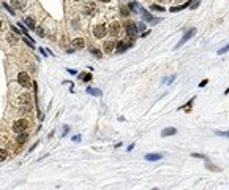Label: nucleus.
Wrapping results in <instances>:
<instances>
[{"mask_svg":"<svg viewBox=\"0 0 229 190\" xmlns=\"http://www.w3.org/2000/svg\"><path fill=\"white\" fill-rule=\"evenodd\" d=\"M89 51H90L92 54H93V56L96 57V59H101V57H103V52L100 51V49L93 48V46H89Z\"/></svg>","mask_w":229,"mask_h":190,"instance_id":"nucleus-15","label":"nucleus"},{"mask_svg":"<svg viewBox=\"0 0 229 190\" xmlns=\"http://www.w3.org/2000/svg\"><path fill=\"white\" fill-rule=\"evenodd\" d=\"M27 127H29V121H25V119H19L13 124V130L16 131V133H21V131H25Z\"/></svg>","mask_w":229,"mask_h":190,"instance_id":"nucleus-4","label":"nucleus"},{"mask_svg":"<svg viewBox=\"0 0 229 190\" xmlns=\"http://www.w3.org/2000/svg\"><path fill=\"white\" fill-rule=\"evenodd\" d=\"M0 27H2V21H0Z\"/></svg>","mask_w":229,"mask_h":190,"instance_id":"nucleus-36","label":"nucleus"},{"mask_svg":"<svg viewBox=\"0 0 229 190\" xmlns=\"http://www.w3.org/2000/svg\"><path fill=\"white\" fill-rule=\"evenodd\" d=\"M37 32H38V35H40V37H44V30H43L41 27H38V29H37Z\"/></svg>","mask_w":229,"mask_h":190,"instance_id":"nucleus-33","label":"nucleus"},{"mask_svg":"<svg viewBox=\"0 0 229 190\" xmlns=\"http://www.w3.org/2000/svg\"><path fill=\"white\" fill-rule=\"evenodd\" d=\"M73 141H81V136L77 135V136H73Z\"/></svg>","mask_w":229,"mask_h":190,"instance_id":"nucleus-34","label":"nucleus"},{"mask_svg":"<svg viewBox=\"0 0 229 190\" xmlns=\"http://www.w3.org/2000/svg\"><path fill=\"white\" fill-rule=\"evenodd\" d=\"M27 139H29V133H27V131H21V133L18 135V138H16V143L18 144H24Z\"/></svg>","mask_w":229,"mask_h":190,"instance_id":"nucleus-11","label":"nucleus"},{"mask_svg":"<svg viewBox=\"0 0 229 190\" xmlns=\"http://www.w3.org/2000/svg\"><path fill=\"white\" fill-rule=\"evenodd\" d=\"M84 11H85V14H90V16H93V14L96 13L95 3H87V5H85V8H84Z\"/></svg>","mask_w":229,"mask_h":190,"instance_id":"nucleus-10","label":"nucleus"},{"mask_svg":"<svg viewBox=\"0 0 229 190\" xmlns=\"http://www.w3.org/2000/svg\"><path fill=\"white\" fill-rule=\"evenodd\" d=\"M123 27H125V33L128 38H131V40H134L136 37H138V27L133 21H125L123 22Z\"/></svg>","mask_w":229,"mask_h":190,"instance_id":"nucleus-1","label":"nucleus"},{"mask_svg":"<svg viewBox=\"0 0 229 190\" xmlns=\"http://www.w3.org/2000/svg\"><path fill=\"white\" fill-rule=\"evenodd\" d=\"M191 157H196V158H202V160H204V158H207L205 155H202V154H196V152H195V154H191Z\"/></svg>","mask_w":229,"mask_h":190,"instance_id":"nucleus-31","label":"nucleus"},{"mask_svg":"<svg viewBox=\"0 0 229 190\" xmlns=\"http://www.w3.org/2000/svg\"><path fill=\"white\" fill-rule=\"evenodd\" d=\"M109 33L112 35V37H119V35L122 33V25H120V22H117V21H112L111 22Z\"/></svg>","mask_w":229,"mask_h":190,"instance_id":"nucleus-6","label":"nucleus"},{"mask_svg":"<svg viewBox=\"0 0 229 190\" xmlns=\"http://www.w3.org/2000/svg\"><path fill=\"white\" fill-rule=\"evenodd\" d=\"M13 6H16V8H24V3L22 2H18V0H13Z\"/></svg>","mask_w":229,"mask_h":190,"instance_id":"nucleus-25","label":"nucleus"},{"mask_svg":"<svg viewBox=\"0 0 229 190\" xmlns=\"http://www.w3.org/2000/svg\"><path fill=\"white\" fill-rule=\"evenodd\" d=\"M136 27H138V32H139V30H144V29H145V25L142 24V22H139V24H136Z\"/></svg>","mask_w":229,"mask_h":190,"instance_id":"nucleus-32","label":"nucleus"},{"mask_svg":"<svg viewBox=\"0 0 229 190\" xmlns=\"http://www.w3.org/2000/svg\"><path fill=\"white\" fill-rule=\"evenodd\" d=\"M152 190H158V189H152Z\"/></svg>","mask_w":229,"mask_h":190,"instance_id":"nucleus-37","label":"nucleus"},{"mask_svg":"<svg viewBox=\"0 0 229 190\" xmlns=\"http://www.w3.org/2000/svg\"><path fill=\"white\" fill-rule=\"evenodd\" d=\"M207 84H209V79H202V81H201V83H199V87L202 89V87H205V86H207Z\"/></svg>","mask_w":229,"mask_h":190,"instance_id":"nucleus-29","label":"nucleus"},{"mask_svg":"<svg viewBox=\"0 0 229 190\" xmlns=\"http://www.w3.org/2000/svg\"><path fill=\"white\" fill-rule=\"evenodd\" d=\"M8 41H10V44H16L18 43V38L16 37H13V35H8Z\"/></svg>","mask_w":229,"mask_h":190,"instance_id":"nucleus-23","label":"nucleus"},{"mask_svg":"<svg viewBox=\"0 0 229 190\" xmlns=\"http://www.w3.org/2000/svg\"><path fill=\"white\" fill-rule=\"evenodd\" d=\"M87 92L90 95H95V97H100L101 95V90L100 89H95V87H87Z\"/></svg>","mask_w":229,"mask_h":190,"instance_id":"nucleus-16","label":"nucleus"},{"mask_svg":"<svg viewBox=\"0 0 229 190\" xmlns=\"http://www.w3.org/2000/svg\"><path fill=\"white\" fill-rule=\"evenodd\" d=\"M79 79L85 81V83H89V81H92V75L90 73H81L79 75Z\"/></svg>","mask_w":229,"mask_h":190,"instance_id":"nucleus-17","label":"nucleus"},{"mask_svg":"<svg viewBox=\"0 0 229 190\" xmlns=\"http://www.w3.org/2000/svg\"><path fill=\"white\" fill-rule=\"evenodd\" d=\"M18 83L21 84L22 87H30V86L33 84V81L30 79V76L27 75L25 71H21V73L18 75Z\"/></svg>","mask_w":229,"mask_h":190,"instance_id":"nucleus-2","label":"nucleus"},{"mask_svg":"<svg viewBox=\"0 0 229 190\" xmlns=\"http://www.w3.org/2000/svg\"><path fill=\"white\" fill-rule=\"evenodd\" d=\"M131 43H126V41H119V43H115V52H119V54H122V52H125L128 48H131Z\"/></svg>","mask_w":229,"mask_h":190,"instance_id":"nucleus-7","label":"nucleus"},{"mask_svg":"<svg viewBox=\"0 0 229 190\" xmlns=\"http://www.w3.org/2000/svg\"><path fill=\"white\" fill-rule=\"evenodd\" d=\"M74 2H79V0H74Z\"/></svg>","mask_w":229,"mask_h":190,"instance_id":"nucleus-38","label":"nucleus"},{"mask_svg":"<svg viewBox=\"0 0 229 190\" xmlns=\"http://www.w3.org/2000/svg\"><path fill=\"white\" fill-rule=\"evenodd\" d=\"M71 44H73V49H82L85 46V41H84V38H74L71 41Z\"/></svg>","mask_w":229,"mask_h":190,"instance_id":"nucleus-9","label":"nucleus"},{"mask_svg":"<svg viewBox=\"0 0 229 190\" xmlns=\"http://www.w3.org/2000/svg\"><path fill=\"white\" fill-rule=\"evenodd\" d=\"M141 14H142V18H144V21H147V22H152V21H153V19H155V18L152 16V14H150V13H149V11H145V10H142V8H141Z\"/></svg>","mask_w":229,"mask_h":190,"instance_id":"nucleus-14","label":"nucleus"},{"mask_svg":"<svg viewBox=\"0 0 229 190\" xmlns=\"http://www.w3.org/2000/svg\"><path fill=\"white\" fill-rule=\"evenodd\" d=\"M195 35H196V29H190L188 32H185V35L180 38V41H178V43L176 44V48H174V49H178V48H182V46H183L185 43H187V41L190 40V38H193V37H195Z\"/></svg>","mask_w":229,"mask_h":190,"instance_id":"nucleus-3","label":"nucleus"},{"mask_svg":"<svg viewBox=\"0 0 229 190\" xmlns=\"http://www.w3.org/2000/svg\"><path fill=\"white\" fill-rule=\"evenodd\" d=\"M177 133V129H174V127H168V129H164L161 131V136L164 138V136H172V135H176Z\"/></svg>","mask_w":229,"mask_h":190,"instance_id":"nucleus-12","label":"nucleus"},{"mask_svg":"<svg viewBox=\"0 0 229 190\" xmlns=\"http://www.w3.org/2000/svg\"><path fill=\"white\" fill-rule=\"evenodd\" d=\"M8 158V150L6 149H0V162H5Z\"/></svg>","mask_w":229,"mask_h":190,"instance_id":"nucleus-20","label":"nucleus"},{"mask_svg":"<svg viewBox=\"0 0 229 190\" xmlns=\"http://www.w3.org/2000/svg\"><path fill=\"white\" fill-rule=\"evenodd\" d=\"M207 168H209V170H212V171H221V170L218 168V166H213V165H210V163H209V162H207Z\"/></svg>","mask_w":229,"mask_h":190,"instance_id":"nucleus-27","label":"nucleus"},{"mask_svg":"<svg viewBox=\"0 0 229 190\" xmlns=\"http://www.w3.org/2000/svg\"><path fill=\"white\" fill-rule=\"evenodd\" d=\"M193 102H195V97H193V98L190 100L188 103H185L183 106H180V108H178V109H187V111H190V109H191V106H193Z\"/></svg>","mask_w":229,"mask_h":190,"instance_id":"nucleus-18","label":"nucleus"},{"mask_svg":"<svg viewBox=\"0 0 229 190\" xmlns=\"http://www.w3.org/2000/svg\"><path fill=\"white\" fill-rule=\"evenodd\" d=\"M128 8H130V11H133V13H134V11H136V3L131 2L130 5H128Z\"/></svg>","mask_w":229,"mask_h":190,"instance_id":"nucleus-30","label":"nucleus"},{"mask_svg":"<svg viewBox=\"0 0 229 190\" xmlns=\"http://www.w3.org/2000/svg\"><path fill=\"white\" fill-rule=\"evenodd\" d=\"M114 51H115V41H112V40L106 41V43H104V52H106V54H112Z\"/></svg>","mask_w":229,"mask_h":190,"instance_id":"nucleus-8","label":"nucleus"},{"mask_svg":"<svg viewBox=\"0 0 229 190\" xmlns=\"http://www.w3.org/2000/svg\"><path fill=\"white\" fill-rule=\"evenodd\" d=\"M218 136H226V138H229V131H215Z\"/></svg>","mask_w":229,"mask_h":190,"instance_id":"nucleus-28","label":"nucleus"},{"mask_svg":"<svg viewBox=\"0 0 229 190\" xmlns=\"http://www.w3.org/2000/svg\"><path fill=\"white\" fill-rule=\"evenodd\" d=\"M100 2H109V0H100Z\"/></svg>","mask_w":229,"mask_h":190,"instance_id":"nucleus-35","label":"nucleus"},{"mask_svg":"<svg viewBox=\"0 0 229 190\" xmlns=\"http://www.w3.org/2000/svg\"><path fill=\"white\" fill-rule=\"evenodd\" d=\"M130 13H131L130 8H126V6H120V14H122L123 18H128V16H130Z\"/></svg>","mask_w":229,"mask_h":190,"instance_id":"nucleus-19","label":"nucleus"},{"mask_svg":"<svg viewBox=\"0 0 229 190\" xmlns=\"http://www.w3.org/2000/svg\"><path fill=\"white\" fill-rule=\"evenodd\" d=\"M25 24H27V27H30V29H35V19L33 18H25Z\"/></svg>","mask_w":229,"mask_h":190,"instance_id":"nucleus-21","label":"nucleus"},{"mask_svg":"<svg viewBox=\"0 0 229 190\" xmlns=\"http://www.w3.org/2000/svg\"><path fill=\"white\" fill-rule=\"evenodd\" d=\"M150 10H155V11H164V6H160V5H152Z\"/></svg>","mask_w":229,"mask_h":190,"instance_id":"nucleus-26","label":"nucleus"},{"mask_svg":"<svg viewBox=\"0 0 229 190\" xmlns=\"http://www.w3.org/2000/svg\"><path fill=\"white\" fill-rule=\"evenodd\" d=\"M106 33H107V27L104 24H98L93 29V37L95 38H103V37H106Z\"/></svg>","mask_w":229,"mask_h":190,"instance_id":"nucleus-5","label":"nucleus"},{"mask_svg":"<svg viewBox=\"0 0 229 190\" xmlns=\"http://www.w3.org/2000/svg\"><path fill=\"white\" fill-rule=\"evenodd\" d=\"M199 3H201V0H191V5H190V8H197V6H199Z\"/></svg>","mask_w":229,"mask_h":190,"instance_id":"nucleus-24","label":"nucleus"},{"mask_svg":"<svg viewBox=\"0 0 229 190\" xmlns=\"http://www.w3.org/2000/svg\"><path fill=\"white\" fill-rule=\"evenodd\" d=\"M144 158H145V160H149V162H158V160H161V158H163V155H161V154H147Z\"/></svg>","mask_w":229,"mask_h":190,"instance_id":"nucleus-13","label":"nucleus"},{"mask_svg":"<svg viewBox=\"0 0 229 190\" xmlns=\"http://www.w3.org/2000/svg\"><path fill=\"white\" fill-rule=\"evenodd\" d=\"M229 51V43L224 46V48H221V49H218V56H223V54H226Z\"/></svg>","mask_w":229,"mask_h":190,"instance_id":"nucleus-22","label":"nucleus"}]
</instances>
